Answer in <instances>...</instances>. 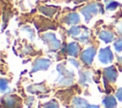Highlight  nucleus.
Segmentation results:
<instances>
[{"label": "nucleus", "instance_id": "1", "mask_svg": "<svg viewBox=\"0 0 122 108\" xmlns=\"http://www.w3.org/2000/svg\"><path fill=\"white\" fill-rule=\"evenodd\" d=\"M58 72L60 74V84L69 85L73 81V73L71 71H69L68 69L64 68L62 65H58Z\"/></svg>", "mask_w": 122, "mask_h": 108}, {"label": "nucleus", "instance_id": "2", "mask_svg": "<svg viewBox=\"0 0 122 108\" xmlns=\"http://www.w3.org/2000/svg\"><path fill=\"white\" fill-rule=\"evenodd\" d=\"M42 39L44 40V42L48 45V46L51 50H56L60 47L61 43L56 39V37L53 33H45L42 36Z\"/></svg>", "mask_w": 122, "mask_h": 108}, {"label": "nucleus", "instance_id": "3", "mask_svg": "<svg viewBox=\"0 0 122 108\" xmlns=\"http://www.w3.org/2000/svg\"><path fill=\"white\" fill-rule=\"evenodd\" d=\"M98 59L102 63H110L112 62L113 56L112 53L110 49V47H106V48H102L99 50V55H98Z\"/></svg>", "mask_w": 122, "mask_h": 108}, {"label": "nucleus", "instance_id": "4", "mask_svg": "<svg viewBox=\"0 0 122 108\" xmlns=\"http://www.w3.org/2000/svg\"><path fill=\"white\" fill-rule=\"evenodd\" d=\"M98 6L96 4H90L82 9V13L85 16L86 21H89L93 15H95L98 12Z\"/></svg>", "mask_w": 122, "mask_h": 108}, {"label": "nucleus", "instance_id": "5", "mask_svg": "<svg viewBox=\"0 0 122 108\" xmlns=\"http://www.w3.org/2000/svg\"><path fill=\"white\" fill-rule=\"evenodd\" d=\"M95 53H96V50L94 47H89V48L85 49L81 54L82 62H84V63H86V64H91Z\"/></svg>", "mask_w": 122, "mask_h": 108}, {"label": "nucleus", "instance_id": "6", "mask_svg": "<svg viewBox=\"0 0 122 108\" xmlns=\"http://www.w3.org/2000/svg\"><path fill=\"white\" fill-rule=\"evenodd\" d=\"M51 65V61L48 59H38L35 61L33 67H32V71H38V70H45L48 69L49 66Z\"/></svg>", "mask_w": 122, "mask_h": 108}, {"label": "nucleus", "instance_id": "7", "mask_svg": "<svg viewBox=\"0 0 122 108\" xmlns=\"http://www.w3.org/2000/svg\"><path fill=\"white\" fill-rule=\"evenodd\" d=\"M104 75H105V77L107 78L108 81H115L116 77H117V72H116V70L113 66H110V67H107L104 70Z\"/></svg>", "mask_w": 122, "mask_h": 108}, {"label": "nucleus", "instance_id": "8", "mask_svg": "<svg viewBox=\"0 0 122 108\" xmlns=\"http://www.w3.org/2000/svg\"><path fill=\"white\" fill-rule=\"evenodd\" d=\"M80 21V18H79V15L75 12H71V13H69L66 17H65V22L69 25H75L77 23H79Z\"/></svg>", "mask_w": 122, "mask_h": 108}, {"label": "nucleus", "instance_id": "9", "mask_svg": "<svg viewBox=\"0 0 122 108\" xmlns=\"http://www.w3.org/2000/svg\"><path fill=\"white\" fill-rule=\"evenodd\" d=\"M67 51L71 56H76L79 52V45L76 43H71L67 46Z\"/></svg>", "mask_w": 122, "mask_h": 108}, {"label": "nucleus", "instance_id": "10", "mask_svg": "<svg viewBox=\"0 0 122 108\" xmlns=\"http://www.w3.org/2000/svg\"><path fill=\"white\" fill-rule=\"evenodd\" d=\"M103 103L106 108H115L116 107V100H115L114 97H112V96L106 97L103 100Z\"/></svg>", "mask_w": 122, "mask_h": 108}, {"label": "nucleus", "instance_id": "11", "mask_svg": "<svg viewBox=\"0 0 122 108\" xmlns=\"http://www.w3.org/2000/svg\"><path fill=\"white\" fill-rule=\"evenodd\" d=\"M74 108H88L89 104L87 102V100L80 99V98H75L72 101Z\"/></svg>", "mask_w": 122, "mask_h": 108}, {"label": "nucleus", "instance_id": "12", "mask_svg": "<svg viewBox=\"0 0 122 108\" xmlns=\"http://www.w3.org/2000/svg\"><path fill=\"white\" fill-rule=\"evenodd\" d=\"M99 38H100L102 41H104L105 43H110V42L112 41V39H113V35H112L110 31H106V30H104V31H101V32H100V34H99Z\"/></svg>", "mask_w": 122, "mask_h": 108}, {"label": "nucleus", "instance_id": "13", "mask_svg": "<svg viewBox=\"0 0 122 108\" xmlns=\"http://www.w3.org/2000/svg\"><path fill=\"white\" fill-rule=\"evenodd\" d=\"M4 103L6 104L7 108H14L16 106V103H17V100L15 99L14 97H7L5 99H4Z\"/></svg>", "mask_w": 122, "mask_h": 108}, {"label": "nucleus", "instance_id": "14", "mask_svg": "<svg viewBox=\"0 0 122 108\" xmlns=\"http://www.w3.org/2000/svg\"><path fill=\"white\" fill-rule=\"evenodd\" d=\"M40 10H41L43 13H45L46 15H48V16H51V15L55 12V9H54L49 8V7H41V8H40Z\"/></svg>", "mask_w": 122, "mask_h": 108}, {"label": "nucleus", "instance_id": "15", "mask_svg": "<svg viewBox=\"0 0 122 108\" xmlns=\"http://www.w3.org/2000/svg\"><path fill=\"white\" fill-rule=\"evenodd\" d=\"M69 34L71 35V36H77V35H79L80 34V27H76V26L71 27L70 30H69Z\"/></svg>", "mask_w": 122, "mask_h": 108}, {"label": "nucleus", "instance_id": "16", "mask_svg": "<svg viewBox=\"0 0 122 108\" xmlns=\"http://www.w3.org/2000/svg\"><path fill=\"white\" fill-rule=\"evenodd\" d=\"M114 48L116 51H122V38L114 42Z\"/></svg>", "mask_w": 122, "mask_h": 108}, {"label": "nucleus", "instance_id": "17", "mask_svg": "<svg viewBox=\"0 0 122 108\" xmlns=\"http://www.w3.org/2000/svg\"><path fill=\"white\" fill-rule=\"evenodd\" d=\"M119 4L117 2H114V1H109L108 4L106 5V9H114Z\"/></svg>", "mask_w": 122, "mask_h": 108}, {"label": "nucleus", "instance_id": "18", "mask_svg": "<svg viewBox=\"0 0 122 108\" xmlns=\"http://www.w3.org/2000/svg\"><path fill=\"white\" fill-rule=\"evenodd\" d=\"M44 108H59V107H58V104L56 101L51 100V101H49L48 103H46Z\"/></svg>", "mask_w": 122, "mask_h": 108}, {"label": "nucleus", "instance_id": "19", "mask_svg": "<svg viewBox=\"0 0 122 108\" xmlns=\"http://www.w3.org/2000/svg\"><path fill=\"white\" fill-rule=\"evenodd\" d=\"M6 88H8V81H6L5 79H2L1 83H0V89L2 92H4Z\"/></svg>", "mask_w": 122, "mask_h": 108}, {"label": "nucleus", "instance_id": "20", "mask_svg": "<svg viewBox=\"0 0 122 108\" xmlns=\"http://www.w3.org/2000/svg\"><path fill=\"white\" fill-rule=\"evenodd\" d=\"M116 97H117V99H118L119 100L122 101V88H120V89L116 92Z\"/></svg>", "mask_w": 122, "mask_h": 108}, {"label": "nucleus", "instance_id": "21", "mask_svg": "<svg viewBox=\"0 0 122 108\" xmlns=\"http://www.w3.org/2000/svg\"><path fill=\"white\" fill-rule=\"evenodd\" d=\"M70 62H71V63H73V64H74V65H76V66H77V67H78V66H79V64H78V63H77V62H76V61H75V60H73V59H71V60H70Z\"/></svg>", "mask_w": 122, "mask_h": 108}, {"label": "nucleus", "instance_id": "22", "mask_svg": "<svg viewBox=\"0 0 122 108\" xmlns=\"http://www.w3.org/2000/svg\"><path fill=\"white\" fill-rule=\"evenodd\" d=\"M88 108H99V106H97V105H89Z\"/></svg>", "mask_w": 122, "mask_h": 108}, {"label": "nucleus", "instance_id": "23", "mask_svg": "<svg viewBox=\"0 0 122 108\" xmlns=\"http://www.w3.org/2000/svg\"><path fill=\"white\" fill-rule=\"evenodd\" d=\"M118 60H119V63H122V57H119Z\"/></svg>", "mask_w": 122, "mask_h": 108}]
</instances>
